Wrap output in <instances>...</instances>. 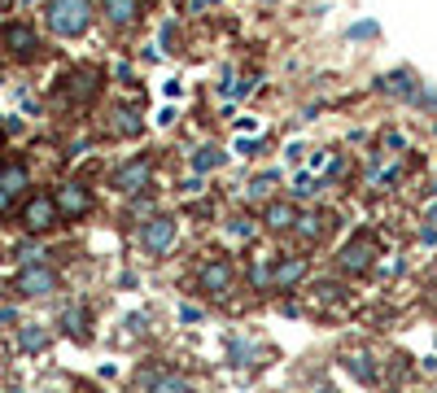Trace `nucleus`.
I'll use <instances>...</instances> for the list:
<instances>
[{"label":"nucleus","instance_id":"20e7f679","mask_svg":"<svg viewBox=\"0 0 437 393\" xmlns=\"http://www.w3.org/2000/svg\"><path fill=\"white\" fill-rule=\"evenodd\" d=\"M57 223H61V210H57V196L53 192H36L22 206V227H26L31 236H40V232H48V227H57Z\"/></svg>","mask_w":437,"mask_h":393},{"label":"nucleus","instance_id":"f257e3e1","mask_svg":"<svg viewBox=\"0 0 437 393\" xmlns=\"http://www.w3.org/2000/svg\"><path fill=\"white\" fill-rule=\"evenodd\" d=\"M92 18H96L92 0H48V5H44V22L61 40H79L92 26Z\"/></svg>","mask_w":437,"mask_h":393},{"label":"nucleus","instance_id":"6ab92c4d","mask_svg":"<svg viewBox=\"0 0 437 393\" xmlns=\"http://www.w3.org/2000/svg\"><path fill=\"white\" fill-rule=\"evenodd\" d=\"M149 393H192V385L184 380L180 371H158V376H149Z\"/></svg>","mask_w":437,"mask_h":393},{"label":"nucleus","instance_id":"423d86ee","mask_svg":"<svg viewBox=\"0 0 437 393\" xmlns=\"http://www.w3.org/2000/svg\"><path fill=\"white\" fill-rule=\"evenodd\" d=\"M57 288V275L44 267V262H26L18 271V280H13V293L18 298H48V293Z\"/></svg>","mask_w":437,"mask_h":393},{"label":"nucleus","instance_id":"412c9836","mask_svg":"<svg viewBox=\"0 0 437 393\" xmlns=\"http://www.w3.org/2000/svg\"><path fill=\"white\" fill-rule=\"evenodd\" d=\"M254 358H258L254 341H245V337H232V341H228V363H232V367H254Z\"/></svg>","mask_w":437,"mask_h":393},{"label":"nucleus","instance_id":"7c9ffc66","mask_svg":"<svg viewBox=\"0 0 437 393\" xmlns=\"http://www.w3.org/2000/svg\"><path fill=\"white\" fill-rule=\"evenodd\" d=\"M180 192H201V175H197V171H192V175L184 179V188H180Z\"/></svg>","mask_w":437,"mask_h":393},{"label":"nucleus","instance_id":"9d476101","mask_svg":"<svg viewBox=\"0 0 437 393\" xmlns=\"http://www.w3.org/2000/svg\"><path fill=\"white\" fill-rule=\"evenodd\" d=\"M57 210H61V219H84V215H92V188L88 184H61L57 192Z\"/></svg>","mask_w":437,"mask_h":393},{"label":"nucleus","instance_id":"4be33fe9","mask_svg":"<svg viewBox=\"0 0 437 393\" xmlns=\"http://www.w3.org/2000/svg\"><path fill=\"white\" fill-rule=\"evenodd\" d=\"M44 341H48V332L40 323H22L18 328V346L26 350V354H36V350H44Z\"/></svg>","mask_w":437,"mask_h":393},{"label":"nucleus","instance_id":"72a5a7b5","mask_svg":"<svg viewBox=\"0 0 437 393\" xmlns=\"http://www.w3.org/2000/svg\"><path fill=\"white\" fill-rule=\"evenodd\" d=\"M9 206H13V192H9V188H0V215H5Z\"/></svg>","mask_w":437,"mask_h":393},{"label":"nucleus","instance_id":"393cba45","mask_svg":"<svg viewBox=\"0 0 437 393\" xmlns=\"http://www.w3.org/2000/svg\"><path fill=\"white\" fill-rule=\"evenodd\" d=\"M280 184V171H263L250 179V196H271V188Z\"/></svg>","mask_w":437,"mask_h":393},{"label":"nucleus","instance_id":"1a4fd4ad","mask_svg":"<svg viewBox=\"0 0 437 393\" xmlns=\"http://www.w3.org/2000/svg\"><path fill=\"white\" fill-rule=\"evenodd\" d=\"M232 280H236V271H232L228 258H210L206 267L197 271V284H201V293H210V298H223V293H232Z\"/></svg>","mask_w":437,"mask_h":393},{"label":"nucleus","instance_id":"c756f323","mask_svg":"<svg viewBox=\"0 0 437 393\" xmlns=\"http://www.w3.org/2000/svg\"><path fill=\"white\" fill-rule=\"evenodd\" d=\"M180 319L184 323H197L201 319V306H180Z\"/></svg>","mask_w":437,"mask_h":393},{"label":"nucleus","instance_id":"c85d7f7f","mask_svg":"<svg viewBox=\"0 0 437 393\" xmlns=\"http://www.w3.org/2000/svg\"><path fill=\"white\" fill-rule=\"evenodd\" d=\"M236 153H245V157H258V153H263V140H236Z\"/></svg>","mask_w":437,"mask_h":393},{"label":"nucleus","instance_id":"f03ea898","mask_svg":"<svg viewBox=\"0 0 437 393\" xmlns=\"http://www.w3.org/2000/svg\"><path fill=\"white\" fill-rule=\"evenodd\" d=\"M175 236H180V219H171V215H149L140 223V232H136V245L149 258H162V254H171V245Z\"/></svg>","mask_w":437,"mask_h":393},{"label":"nucleus","instance_id":"2eb2a0df","mask_svg":"<svg viewBox=\"0 0 437 393\" xmlns=\"http://www.w3.org/2000/svg\"><path fill=\"white\" fill-rule=\"evenodd\" d=\"M96 79H101L96 70H75V75H66V96H70V101H79V105H84V101H92V96H96V88H101Z\"/></svg>","mask_w":437,"mask_h":393},{"label":"nucleus","instance_id":"f3484780","mask_svg":"<svg viewBox=\"0 0 437 393\" xmlns=\"http://www.w3.org/2000/svg\"><path fill=\"white\" fill-rule=\"evenodd\" d=\"M346 371L354 376V380H363V385H376V363H371L367 350H350L346 354Z\"/></svg>","mask_w":437,"mask_h":393},{"label":"nucleus","instance_id":"cd10ccee","mask_svg":"<svg viewBox=\"0 0 437 393\" xmlns=\"http://www.w3.org/2000/svg\"><path fill=\"white\" fill-rule=\"evenodd\" d=\"M415 105H420V109H429V114H437V92H433V88H420Z\"/></svg>","mask_w":437,"mask_h":393},{"label":"nucleus","instance_id":"a878e982","mask_svg":"<svg viewBox=\"0 0 437 393\" xmlns=\"http://www.w3.org/2000/svg\"><path fill=\"white\" fill-rule=\"evenodd\" d=\"M376 36H381V22H371V18L346 26V40H376Z\"/></svg>","mask_w":437,"mask_h":393},{"label":"nucleus","instance_id":"aec40b11","mask_svg":"<svg viewBox=\"0 0 437 393\" xmlns=\"http://www.w3.org/2000/svg\"><path fill=\"white\" fill-rule=\"evenodd\" d=\"M109 127H114V136H140V131H144L140 114H136V109H127V105L114 109V123H109Z\"/></svg>","mask_w":437,"mask_h":393},{"label":"nucleus","instance_id":"2f4dec72","mask_svg":"<svg viewBox=\"0 0 437 393\" xmlns=\"http://www.w3.org/2000/svg\"><path fill=\"white\" fill-rule=\"evenodd\" d=\"M302 153H306V149H302L298 140H293V144H284V157H289V162H302Z\"/></svg>","mask_w":437,"mask_h":393},{"label":"nucleus","instance_id":"dca6fc26","mask_svg":"<svg viewBox=\"0 0 437 393\" xmlns=\"http://www.w3.org/2000/svg\"><path fill=\"white\" fill-rule=\"evenodd\" d=\"M0 188H9L13 196L26 192V188H31V171H26V162H5V167H0Z\"/></svg>","mask_w":437,"mask_h":393},{"label":"nucleus","instance_id":"c9c22d12","mask_svg":"<svg viewBox=\"0 0 437 393\" xmlns=\"http://www.w3.org/2000/svg\"><path fill=\"white\" fill-rule=\"evenodd\" d=\"M424 223H437V206H429V219Z\"/></svg>","mask_w":437,"mask_h":393},{"label":"nucleus","instance_id":"7ed1b4c3","mask_svg":"<svg viewBox=\"0 0 437 393\" xmlns=\"http://www.w3.org/2000/svg\"><path fill=\"white\" fill-rule=\"evenodd\" d=\"M149 179H153V157L149 153H136V157H127L123 167H114L109 188L123 192V196H136L140 188H149Z\"/></svg>","mask_w":437,"mask_h":393},{"label":"nucleus","instance_id":"bb28decb","mask_svg":"<svg viewBox=\"0 0 437 393\" xmlns=\"http://www.w3.org/2000/svg\"><path fill=\"white\" fill-rule=\"evenodd\" d=\"M258 232V223H250L245 215H236V219H228V236H254Z\"/></svg>","mask_w":437,"mask_h":393},{"label":"nucleus","instance_id":"ddd939ff","mask_svg":"<svg viewBox=\"0 0 437 393\" xmlns=\"http://www.w3.org/2000/svg\"><path fill=\"white\" fill-rule=\"evenodd\" d=\"M381 88L390 92V96H398V101H407V105H415V96H420V79H415V70H407V66H398V70H390L381 79Z\"/></svg>","mask_w":437,"mask_h":393},{"label":"nucleus","instance_id":"5701e85b","mask_svg":"<svg viewBox=\"0 0 437 393\" xmlns=\"http://www.w3.org/2000/svg\"><path fill=\"white\" fill-rule=\"evenodd\" d=\"M323 184H328V179H315V175H306V171H302V175L293 179V188H289V196H293V201H306V196H315Z\"/></svg>","mask_w":437,"mask_h":393},{"label":"nucleus","instance_id":"9b49d317","mask_svg":"<svg viewBox=\"0 0 437 393\" xmlns=\"http://www.w3.org/2000/svg\"><path fill=\"white\" fill-rule=\"evenodd\" d=\"M332 232V215H323V210H311V215H298V223H293V232L289 236H298V245H319L323 236Z\"/></svg>","mask_w":437,"mask_h":393},{"label":"nucleus","instance_id":"b1692460","mask_svg":"<svg viewBox=\"0 0 437 393\" xmlns=\"http://www.w3.org/2000/svg\"><path fill=\"white\" fill-rule=\"evenodd\" d=\"M88 315H84V310H79V306H70V310H61V328H66V332L70 337H88Z\"/></svg>","mask_w":437,"mask_h":393},{"label":"nucleus","instance_id":"39448f33","mask_svg":"<svg viewBox=\"0 0 437 393\" xmlns=\"http://www.w3.org/2000/svg\"><path fill=\"white\" fill-rule=\"evenodd\" d=\"M0 44H5V53L18 57V61H36V57L44 53L36 26H26V22H5V31H0Z\"/></svg>","mask_w":437,"mask_h":393},{"label":"nucleus","instance_id":"e433bc0d","mask_svg":"<svg viewBox=\"0 0 437 393\" xmlns=\"http://www.w3.org/2000/svg\"><path fill=\"white\" fill-rule=\"evenodd\" d=\"M9 5H13V0H0V13H5V9H9Z\"/></svg>","mask_w":437,"mask_h":393},{"label":"nucleus","instance_id":"f704fd0d","mask_svg":"<svg viewBox=\"0 0 437 393\" xmlns=\"http://www.w3.org/2000/svg\"><path fill=\"white\" fill-rule=\"evenodd\" d=\"M206 5H215V0H192V9H206Z\"/></svg>","mask_w":437,"mask_h":393},{"label":"nucleus","instance_id":"f8f14e48","mask_svg":"<svg viewBox=\"0 0 437 393\" xmlns=\"http://www.w3.org/2000/svg\"><path fill=\"white\" fill-rule=\"evenodd\" d=\"M101 13H105V22L114 31H132L140 22L144 5H140V0H101Z\"/></svg>","mask_w":437,"mask_h":393},{"label":"nucleus","instance_id":"4468645a","mask_svg":"<svg viewBox=\"0 0 437 393\" xmlns=\"http://www.w3.org/2000/svg\"><path fill=\"white\" fill-rule=\"evenodd\" d=\"M293 223H298V206L289 201V196H276V201L263 206V227L267 232H293Z\"/></svg>","mask_w":437,"mask_h":393},{"label":"nucleus","instance_id":"6e6552de","mask_svg":"<svg viewBox=\"0 0 437 393\" xmlns=\"http://www.w3.org/2000/svg\"><path fill=\"white\" fill-rule=\"evenodd\" d=\"M371 267H376V245H371L367 236L363 240H350L346 249L337 254V271H342V275H363Z\"/></svg>","mask_w":437,"mask_h":393},{"label":"nucleus","instance_id":"473e14b6","mask_svg":"<svg viewBox=\"0 0 437 393\" xmlns=\"http://www.w3.org/2000/svg\"><path fill=\"white\" fill-rule=\"evenodd\" d=\"M420 240H424V245H437V227L424 223V227H420Z\"/></svg>","mask_w":437,"mask_h":393},{"label":"nucleus","instance_id":"0eeeda50","mask_svg":"<svg viewBox=\"0 0 437 393\" xmlns=\"http://www.w3.org/2000/svg\"><path fill=\"white\" fill-rule=\"evenodd\" d=\"M306 271H311V258H302V254H284L271 262V288L284 293V288H298L306 280Z\"/></svg>","mask_w":437,"mask_h":393},{"label":"nucleus","instance_id":"a211bd4d","mask_svg":"<svg viewBox=\"0 0 437 393\" xmlns=\"http://www.w3.org/2000/svg\"><path fill=\"white\" fill-rule=\"evenodd\" d=\"M223 157H228V153H223L219 144H201V149L188 157V167L197 171V175H210V171H219V167H223Z\"/></svg>","mask_w":437,"mask_h":393}]
</instances>
